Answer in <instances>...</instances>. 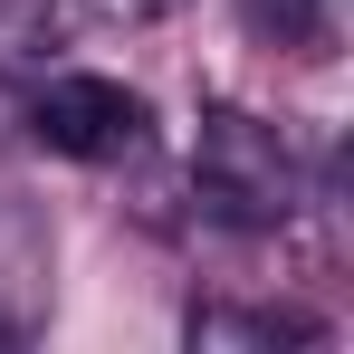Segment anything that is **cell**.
<instances>
[{
    "mask_svg": "<svg viewBox=\"0 0 354 354\" xmlns=\"http://www.w3.org/2000/svg\"><path fill=\"white\" fill-rule=\"evenodd\" d=\"M192 182H201L230 221H249V230H278V221L306 211V163H297V144L268 115H249V106H201Z\"/></svg>",
    "mask_w": 354,
    "mask_h": 354,
    "instance_id": "cell-1",
    "label": "cell"
},
{
    "mask_svg": "<svg viewBox=\"0 0 354 354\" xmlns=\"http://www.w3.org/2000/svg\"><path fill=\"white\" fill-rule=\"evenodd\" d=\"M144 124H153L144 96L124 77H96V67H67V77H48L29 96V134L48 153H67V163H124L144 144Z\"/></svg>",
    "mask_w": 354,
    "mask_h": 354,
    "instance_id": "cell-2",
    "label": "cell"
},
{
    "mask_svg": "<svg viewBox=\"0 0 354 354\" xmlns=\"http://www.w3.org/2000/svg\"><path fill=\"white\" fill-rule=\"evenodd\" d=\"M182 335L201 354H278V345H326V316H306L288 297H201Z\"/></svg>",
    "mask_w": 354,
    "mask_h": 354,
    "instance_id": "cell-3",
    "label": "cell"
},
{
    "mask_svg": "<svg viewBox=\"0 0 354 354\" xmlns=\"http://www.w3.org/2000/svg\"><path fill=\"white\" fill-rule=\"evenodd\" d=\"M249 29L297 48V58H326L335 48V0H249Z\"/></svg>",
    "mask_w": 354,
    "mask_h": 354,
    "instance_id": "cell-4",
    "label": "cell"
},
{
    "mask_svg": "<svg viewBox=\"0 0 354 354\" xmlns=\"http://www.w3.org/2000/svg\"><path fill=\"white\" fill-rule=\"evenodd\" d=\"M173 0H58V19H77V29H153Z\"/></svg>",
    "mask_w": 354,
    "mask_h": 354,
    "instance_id": "cell-5",
    "label": "cell"
},
{
    "mask_svg": "<svg viewBox=\"0 0 354 354\" xmlns=\"http://www.w3.org/2000/svg\"><path fill=\"white\" fill-rule=\"evenodd\" d=\"M19 29H29V0H0V48H10Z\"/></svg>",
    "mask_w": 354,
    "mask_h": 354,
    "instance_id": "cell-6",
    "label": "cell"
}]
</instances>
